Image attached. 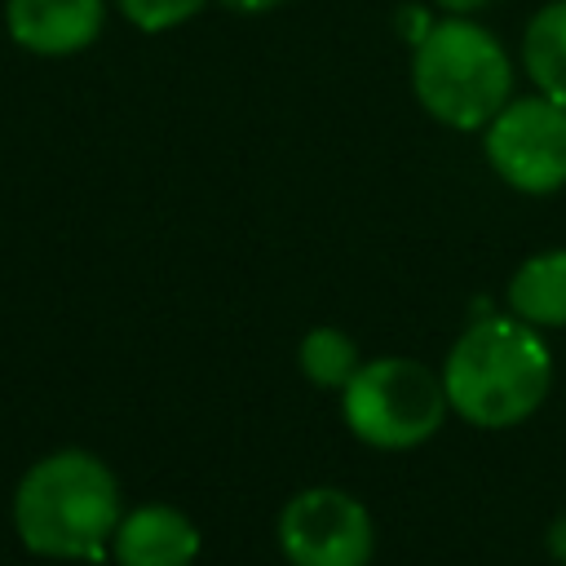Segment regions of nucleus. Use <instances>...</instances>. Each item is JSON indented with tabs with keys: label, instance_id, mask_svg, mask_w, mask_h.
Instances as JSON below:
<instances>
[{
	"label": "nucleus",
	"instance_id": "11",
	"mask_svg": "<svg viewBox=\"0 0 566 566\" xmlns=\"http://www.w3.org/2000/svg\"><path fill=\"white\" fill-rule=\"evenodd\" d=\"M296 363H301V371H305L318 389H345L349 376L363 367L358 345H354L345 332H336V327H314V332H305V340H301V349H296Z\"/></svg>",
	"mask_w": 566,
	"mask_h": 566
},
{
	"label": "nucleus",
	"instance_id": "2",
	"mask_svg": "<svg viewBox=\"0 0 566 566\" xmlns=\"http://www.w3.org/2000/svg\"><path fill=\"white\" fill-rule=\"evenodd\" d=\"M119 482L115 473L80 447L40 455L13 495L18 539L40 557L102 562L119 526Z\"/></svg>",
	"mask_w": 566,
	"mask_h": 566
},
{
	"label": "nucleus",
	"instance_id": "13",
	"mask_svg": "<svg viewBox=\"0 0 566 566\" xmlns=\"http://www.w3.org/2000/svg\"><path fill=\"white\" fill-rule=\"evenodd\" d=\"M433 22H438V18H429L420 4H402V9H398V31L411 40V49L429 35V27H433Z\"/></svg>",
	"mask_w": 566,
	"mask_h": 566
},
{
	"label": "nucleus",
	"instance_id": "15",
	"mask_svg": "<svg viewBox=\"0 0 566 566\" xmlns=\"http://www.w3.org/2000/svg\"><path fill=\"white\" fill-rule=\"evenodd\" d=\"M226 9H239V13H261V9H274L283 0H221Z\"/></svg>",
	"mask_w": 566,
	"mask_h": 566
},
{
	"label": "nucleus",
	"instance_id": "6",
	"mask_svg": "<svg viewBox=\"0 0 566 566\" xmlns=\"http://www.w3.org/2000/svg\"><path fill=\"white\" fill-rule=\"evenodd\" d=\"M279 548L292 566H367L376 553V526L349 491L310 486L283 504Z\"/></svg>",
	"mask_w": 566,
	"mask_h": 566
},
{
	"label": "nucleus",
	"instance_id": "10",
	"mask_svg": "<svg viewBox=\"0 0 566 566\" xmlns=\"http://www.w3.org/2000/svg\"><path fill=\"white\" fill-rule=\"evenodd\" d=\"M522 66L531 84L566 106V0L544 4L522 31Z\"/></svg>",
	"mask_w": 566,
	"mask_h": 566
},
{
	"label": "nucleus",
	"instance_id": "4",
	"mask_svg": "<svg viewBox=\"0 0 566 566\" xmlns=\"http://www.w3.org/2000/svg\"><path fill=\"white\" fill-rule=\"evenodd\" d=\"M447 407V385L416 358H371L340 389L349 433L380 451L420 447L442 429Z\"/></svg>",
	"mask_w": 566,
	"mask_h": 566
},
{
	"label": "nucleus",
	"instance_id": "3",
	"mask_svg": "<svg viewBox=\"0 0 566 566\" xmlns=\"http://www.w3.org/2000/svg\"><path fill=\"white\" fill-rule=\"evenodd\" d=\"M411 88L438 124L473 133L486 128L513 97V62L486 27L455 13L433 22L429 35L416 44Z\"/></svg>",
	"mask_w": 566,
	"mask_h": 566
},
{
	"label": "nucleus",
	"instance_id": "7",
	"mask_svg": "<svg viewBox=\"0 0 566 566\" xmlns=\"http://www.w3.org/2000/svg\"><path fill=\"white\" fill-rule=\"evenodd\" d=\"M106 0H4L9 40L35 57H71L97 40Z\"/></svg>",
	"mask_w": 566,
	"mask_h": 566
},
{
	"label": "nucleus",
	"instance_id": "14",
	"mask_svg": "<svg viewBox=\"0 0 566 566\" xmlns=\"http://www.w3.org/2000/svg\"><path fill=\"white\" fill-rule=\"evenodd\" d=\"M548 553H553V557L566 566V513H562V517L548 526Z\"/></svg>",
	"mask_w": 566,
	"mask_h": 566
},
{
	"label": "nucleus",
	"instance_id": "5",
	"mask_svg": "<svg viewBox=\"0 0 566 566\" xmlns=\"http://www.w3.org/2000/svg\"><path fill=\"white\" fill-rule=\"evenodd\" d=\"M486 159L522 195H553L566 186V106L535 93L509 97L486 124Z\"/></svg>",
	"mask_w": 566,
	"mask_h": 566
},
{
	"label": "nucleus",
	"instance_id": "12",
	"mask_svg": "<svg viewBox=\"0 0 566 566\" xmlns=\"http://www.w3.org/2000/svg\"><path fill=\"white\" fill-rule=\"evenodd\" d=\"M119 9L137 31H172L190 22L203 9V0H119Z\"/></svg>",
	"mask_w": 566,
	"mask_h": 566
},
{
	"label": "nucleus",
	"instance_id": "16",
	"mask_svg": "<svg viewBox=\"0 0 566 566\" xmlns=\"http://www.w3.org/2000/svg\"><path fill=\"white\" fill-rule=\"evenodd\" d=\"M447 13H478V9H486L491 0H438Z\"/></svg>",
	"mask_w": 566,
	"mask_h": 566
},
{
	"label": "nucleus",
	"instance_id": "1",
	"mask_svg": "<svg viewBox=\"0 0 566 566\" xmlns=\"http://www.w3.org/2000/svg\"><path fill=\"white\" fill-rule=\"evenodd\" d=\"M447 402L478 429L522 424L553 385V358L539 327L513 314H486L464 327L442 367Z\"/></svg>",
	"mask_w": 566,
	"mask_h": 566
},
{
	"label": "nucleus",
	"instance_id": "8",
	"mask_svg": "<svg viewBox=\"0 0 566 566\" xmlns=\"http://www.w3.org/2000/svg\"><path fill=\"white\" fill-rule=\"evenodd\" d=\"M111 553L119 566H190L199 553V531L172 504H142L119 517Z\"/></svg>",
	"mask_w": 566,
	"mask_h": 566
},
{
	"label": "nucleus",
	"instance_id": "9",
	"mask_svg": "<svg viewBox=\"0 0 566 566\" xmlns=\"http://www.w3.org/2000/svg\"><path fill=\"white\" fill-rule=\"evenodd\" d=\"M509 305L531 327H566V248L526 256L509 279Z\"/></svg>",
	"mask_w": 566,
	"mask_h": 566
}]
</instances>
